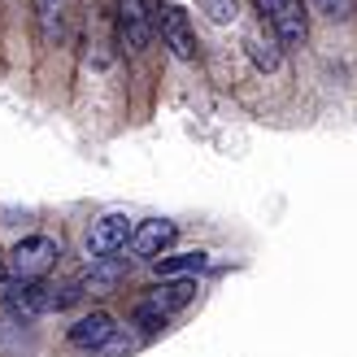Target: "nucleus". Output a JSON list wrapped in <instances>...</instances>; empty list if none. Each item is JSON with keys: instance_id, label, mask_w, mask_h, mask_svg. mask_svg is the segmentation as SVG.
<instances>
[{"instance_id": "nucleus-13", "label": "nucleus", "mask_w": 357, "mask_h": 357, "mask_svg": "<svg viewBox=\"0 0 357 357\" xmlns=\"http://www.w3.org/2000/svg\"><path fill=\"white\" fill-rule=\"evenodd\" d=\"M131 349H135V340H127V335H122V331H114V335H109V344H105V349H100L96 357H127Z\"/></svg>"}, {"instance_id": "nucleus-4", "label": "nucleus", "mask_w": 357, "mask_h": 357, "mask_svg": "<svg viewBox=\"0 0 357 357\" xmlns=\"http://www.w3.org/2000/svg\"><path fill=\"white\" fill-rule=\"evenodd\" d=\"M118 44L127 52L153 44V0H118Z\"/></svg>"}, {"instance_id": "nucleus-9", "label": "nucleus", "mask_w": 357, "mask_h": 357, "mask_svg": "<svg viewBox=\"0 0 357 357\" xmlns=\"http://www.w3.org/2000/svg\"><path fill=\"white\" fill-rule=\"evenodd\" d=\"M244 48H248V57H253V66L257 70H266V75H271V70H279V61H283V52H279V35L275 31H253L244 40Z\"/></svg>"}, {"instance_id": "nucleus-6", "label": "nucleus", "mask_w": 357, "mask_h": 357, "mask_svg": "<svg viewBox=\"0 0 357 357\" xmlns=\"http://www.w3.org/2000/svg\"><path fill=\"white\" fill-rule=\"evenodd\" d=\"M114 331H118L114 314L109 310H92V314H83L79 323L66 331V340H70V349H79V353H100L105 344H109Z\"/></svg>"}, {"instance_id": "nucleus-1", "label": "nucleus", "mask_w": 357, "mask_h": 357, "mask_svg": "<svg viewBox=\"0 0 357 357\" xmlns=\"http://www.w3.org/2000/svg\"><path fill=\"white\" fill-rule=\"evenodd\" d=\"M153 35H162V44L170 48V57L178 61H196V31H192V17L183 5H153Z\"/></svg>"}, {"instance_id": "nucleus-5", "label": "nucleus", "mask_w": 357, "mask_h": 357, "mask_svg": "<svg viewBox=\"0 0 357 357\" xmlns=\"http://www.w3.org/2000/svg\"><path fill=\"white\" fill-rule=\"evenodd\" d=\"M257 9L266 13V26L279 35V44H305L310 22H305L301 0H257Z\"/></svg>"}, {"instance_id": "nucleus-2", "label": "nucleus", "mask_w": 357, "mask_h": 357, "mask_svg": "<svg viewBox=\"0 0 357 357\" xmlns=\"http://www.w3.org/2000/svg\"><path fill=\"white\" fill-rule=\"evenodd\" d=\"M57 257H61L57 240H48V236H22L9 248V275L22 279V283H35V279H44L52 266H57Z\"/></svg>"}, {"instance_id": "nucleus-11", "label": "nucleus", "mask_w": 357, "mask_h": 357, "mask_svg": "<svg viewBox=\"0 0 357 357\" xmlns=\"http://www.w3.org/2000/svg\"><path fill=\"white\" fill-rule=\"evenodd\" d=\"M310 9L327 22H349L353 17V0H310Z\"/></svg>"}, {"instance_id": "nucleus-3", "label": "nucleus", "mask_w": 357, "mask_h": 357, "mask_svg": "<svg viewBox=\"0 0 357 357\" xmlns=\"http://www.w3.org/2000/svg\"><path fill=\"white\" fill-rule=\"evenodd\" d=\"M131 231H135V218H127L122 209L100 213V218L92 222V231H87V253H92L96 261L122 253V248L131 244Z\"/></svg>"}, {"instance_id": "nucleus-8", "label": "nucleus", "mask_w": 357, "mask_h": 357, "mask_svg": "<svg viewBox=\"0 0 357 357\" xmlns=\"http://www.w3.org/2000/svg\"><path fill=\"white\" fill-rule=\"evenodd\" d=\"M153 275L157 279H196L201 271H209V253L205 248H188V253H162L153 257Z\"/></svg>"}, {"instance_id": "nucleus-10", "label": "nucleus", "mask_w": 357, "mask_h": 357, "mask_svg": "<svg viewBox=\"0 0 357 357\" xmlns=\"http://www.w3.org/2000/svg\"><path fill=\"white\" fill-rule=\"evenodd\" d=\"M35 9H40V26L48 40H57L61 35V9H66V0H35Z\"/></svg>"}, {"instance_id": "nucleus-12", "label": "nucleus", "mask_w": 357, "mask_h": 357, "mask_svg": "<svg viewBox=\"0 0 357 357\" xmlns=\"http://www.w3.org/2000/svg\"><path fill=\"white\" fill-rule=\"evenodd\" d=\"M201 5H205V13L218 26H227V22H236V17H240V0H201Z\"/></svg>"}, {"instance_id": "nucleus-7", "label": "nucleus", "mask_w": 357, "mask_h": 357, "mask_svg": "<svg viewBox=\"0 0 357 357\" xmlns=\"http://www.w3.org/2000/svg\"><path fill=\"white\" fill-rule=\"evenodd\" d=\"M174 236H178V227H174L170 218H149V222H135V231H131V253H135V257H144V261H153V257L170 253Z\"/></svg>"}]
</instances>
